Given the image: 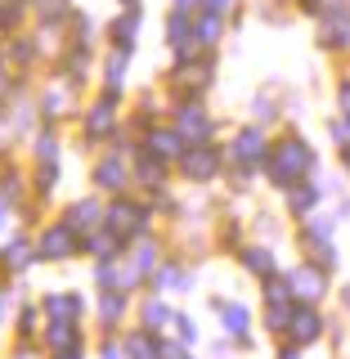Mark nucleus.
<instances>
[{
  "instance_id": "nucleus-1",
  "label": "nucleus",
  "mask_w": 350,
  "mask_h": 359,
  "mask_svg": "<svg viewBox=\"0 0 350 359\" xmlns=\"http://www.w3.org/2000/svg\"><path fill=\"white\" fill-rule=\"evenodd\" d=\"M323 36H328V41H337V45H342V41H350V22H342V18H337L332 27L323 32Z\"/></svg>"
},
{
  "instance_id": "nucleus-2",
  "label": "nucleus",
  "mask_w": 350,
  "mask_h": 359,
  "mask_svg": "<svg viewBox=\"0 0 350 359\" xmlns=\"http://www.w3.org/2000/svg\"><path fill=\"white\" fill-rule=\"evenodd\" d=\"M202 5H207V9H216V14H220V9H224V0H202Z\"/></svg>"
}]
</instances>
